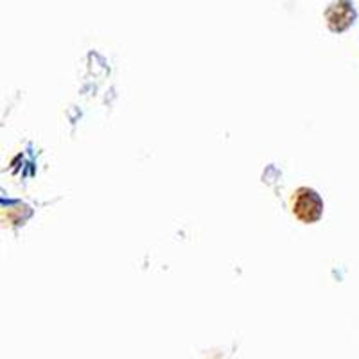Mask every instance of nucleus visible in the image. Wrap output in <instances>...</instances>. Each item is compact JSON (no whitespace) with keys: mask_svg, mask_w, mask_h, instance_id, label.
Instances as JSON below:
<instances>
[{"mask_svg":"<svg viewBox=\"0 0 359 359\" xmlns=\"http://www.w3.org/2000/svg\"><path fill=\"white\" fill-rule=\"evenodd\" d=\"M293 214L302 223H316L323 214V200L316 191L300 187L293 196Z\"/></svg>","mask_w":359,"mask_h":359,"instance_id":"1","label":"nucleus"},{"mask_svg":"<svg viewBox=\"0 0 359 359\" xmlns=\"http://www.w3.org/2000/svg\"><path fill=\"white\" fill-rule=\"evenodd\" d=\"M325 20L332 33H343L347 31L355 20V9L351 0H338L331 8L327 9Z\"/></svg>","mask_w":359,"mask_h":359,"instance_id":"2","label":"nucleus"}]
</instances>
